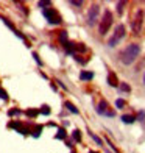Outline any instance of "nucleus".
Wrapping results in <instances>:
<instances>
[{"instance_id":"obj_6","label":"nucleus","mask_w":145,"mask_h":153,"mask_svg":"<svg viewBox=\"0 0 145 153\" xmlns=\"http://www.w3.org/2000/svg\"><path fill=\"white\" fill-rule=\"evenodd\" d=\"M98 13H100V6L98 5H92L91 10L87 13V24L89 25H94L97 20H98Z\"/></svg>"},{"instance_id":"obj_8","label":"nucleus","mask_w":145,"mask_h":153,"mask_svg":"<svg viewBox=\"0 0 145 153\" xmlns=\"http://www.w3.org/2000/svg\"><path fill=\"white\" fill-rule=\"evenodd\" d=\"M108 83L111 86H119V80H117V75L114 72H111V74L108 75Z\"/></svg>"},{"instance_id":"obj_20","label":"nucleus","mask_w":145,"mask_h":153,"mask_svg":"<svg viewBox=\"0 0 145 153\" xmlns=\"http://www.w3.org/2000/svg\"><path fill=\"white\" fill-rule=\"evenodd\" d=\"M42 114H50V108L48 106H42V111H41Z\"/></svg>"},{"instance_id":"obj_5","label":"nucleus","mask_w":145,"mask_h":153,"mask_svg":"<svg viewBox=\"0 0 145 153\" xmlns=\"http://www.w3.org/2000/svg\"><path fill=\"white\" fill-rule=\"evenodd\" d=\"M44 16H45V19H47L50 24H59V22H61V16H59V13L55 10V8L44 10Z\"/></svg>"},{"instance_id":"obj_23","label":"nucleus","mask_w":145,"mask_h":153,"mask_svg":"<svg viewBox=\"0 0 145 153\" xmlns=\"http://www.w3.org/2000/svg\"><path fill=\"white\" fill-rule=\"evenodd\" d=\"M72 5H75V6H81L83 2H72Z\"/></svg>"},{"instance_id":"obj_25","label":"nucleus","mask_w":145,"mask_h":153,"mask_svg":"<svg viewBox=\"0 0 145 153\" xmlns=\"http://www.w3.org/2000/svg\"><path fill=\"white\" fill-rule=\"evenodd\" d=\"M91 153H94V152H91Z\"/></svg>"},{"instance_id":"obj_12","label":"nucleus","mask_w":145,"mask_h":153,"mask_svg":"<svg viewBox=\"0 0 145 153\" xmlns=\"http://www.w3.org/2000/svg\"><path fill=\"white\" fill-rule=\"evenodd\" d=\"M120 91H123V92H129V91H131V88H129V85H127V83H122V85H120Z\"/></svg>"},{"instance_id":"obj_14","label":"nucleus","mask_w":145,"mask_h":153,"mask_svg":"<svg viewBox=\"0 0 145 153\" xmlns=\"http://www.w3.org/2000/svg\"><path fill=\"white\" fill-rule=\"evenodd\" d=\"M115 106H117V108H123V106H125V100L119 99V100L115 102Z\"/></svg>"},{"instance_id":"obj_9","label":"nucleus","mask_w":145,"mask_h":153,"mask_svg":"<svg viewBox=\"0 0 145 153\" xmlns=\"http://www.w3.org/2000/svg\"><path fill=\"white\" fill-rule=\"evenodd\" d=\"M80 78H81V80H92V78H94V74H92V72H81Z\"/></svg>"},{"instance_id":"obj_18","label":"nucleus","mask_w":145,"mask_h":153,"mask_svg":"<svg viewBox=\"0 0 145 153\" xmlns=\"http://www.w3.org/2000/svg\"><path fill=\"white\" fill-rule=\"evenodd\" d=\"M36 114H38V111H34V109H28V111H27V116H30V117L36 116Z\"/></svg>"},{"instance_id":"obj_19","label":"nucleus","mask_w":145,"mask_h":153,"mask_svg":"<svg viewBox=\"0 0 145 153\" xmlns=\"http://www.w3.org/2000/svg\"><path fill=\"white\" fill-rule=\"evenodd\" d=\"M0 99H3V100L8 99V95H6V92L3 91V89H0Z\"/></svg>"},{"instance_id":"obj_15","label":"nucleus","mask_w":145,"mask_h":153,"mask_svg":"<svg viewBox=\"0 0 145 153\" xmlns=\"http://www.w3.org/2000/svg\"><path fill=\"white\" fill-rule=\"evenodd\" d=\"M73 139H75V141H81V134H80V131H78V130H75V131H73Z\"/></svg>"},{"instance_id":"obj_22","label":"nucleus","mask_w":145,"mask_h":153,"mask_svg":"<svg viewBox=\"0 0 145 153\" xmlns=\"http://www.w3.org/2000/svg\"><path fill=\"white\" fill-rule=\"evenodd\" d=\"M39 134H41V128H38V130H34V133H33V136H36V137H38Z\"/></svg>"},{"instance_id":"obj_17","label":"nucleus","mask_w":145,"mask_h":153,"mask_svg":"<svg viewBox=\"0 0 145 153\" xmlns=\"http://www.w3.org/2000/svg\"><path fill=\"white\" fill-rule=\"evenodd\" d=\"M123 6H125V2H119V3H117V11L122 13L123 11Z\"/></svg>"},{"instance_id":"obj_10","label":"nucleus","mask_w":145,"mask_h":153,"mask_svg":"<svg viewBox=\"0 0 145 153\" xmlns=\"http://www.w3.org/2000/svg\"><path fill=\"white\" fill-rule=\"evenodd\" d=\"M122 120L125 122V123H133V122L136 120V117H134V116H129V114H127V116H122Z\"/></svg>"},{"instance_id":"obj_7","label":"nucleus","mask_w":145,"mask_h":153,"mask_svg":"<svg viewBox=\"0 0 145 153\" xmlns=\"http://www.w3.org/2000/svg\"><path fill=\"white\" fill-rule=\"evenodd\" d=\"M97 113L103 114V116H109V117H114V114H115L112 109H109L108 102H105V100H101V102L98 103V106H97Z\"/></svg>"},{"instance_id":"obj_21","label":"nucleus","mask_w":145,"mask_h":153,"mask_svg":"<svg viewBox=\"0 0 145 153\" xmlns=\"http://www.w3.org/2000/svg\"><path fill=\"white\" fill-rule=\"evenodd\" d=\"M91 136H92V137H94V141H95V142H97V144H103V142H101V139H100V137H97V136H95V134H91Z\"/></svg>"},{"instance_id":"obj_16","label":"nucleus","mask_w":145,"mask_h":153,"mask_svg":"<svg viewBox=\"0 0 145 153\" xmlns=\"http://www.w3.org/2000/svg\"><path fill=\"white\" fill-rule=\"evenodd\" d=\"M59 39H61V42H64V44H67V34H66V31H63V33H61V36H59Z\"/></svg>"},{"instance_id":"obj_11","label":"nucleus","mask_w":145,"mask_h":153,"mask_svg":"<svg viewBox=\"0 0 145 153\" xmlns=\"http://www.w3.org/2000/svg\"><path fill=\"white\" fill-rule=\"evenodd\" d=\"M66 108H69V111H70V113H73V114H78V109L75 108L70 102H66Z\"/></svg>"},{"instance_id":"obj_13","label":"nucleus","mask_w":145,"mask_h":153,"mask_svg":"<svg viewBox=\"0 0 145 153\" xmlns=\"http://www.w3.org/2000/svg\"><path fill=\"white\" fill-rule=\"evenodd\" d=\"M56 139H66V131L61 128L59 131H58V134H56Z\"/></svg>"},{"instance_id":"obj_3","label":"nucleus","mask_w":145,"mask_h":153,"mask_svg":"<svg viewBox=\"0 0 145 153\" xmlns=\"http://www.w3.org/2000/svg\"><path fill=\"white\" fill-rule=\"evenodd\" d=\"M111 25H112V14L111 11H105L103 19L100 20V34H106L108 30L111 28Z\"/></svg>"},{"instance_id":"obj_4","label":"nucleus","mask_w":145,"mask_h":153,"mask_svg":"<svg viewBox=\"0 0 145 153\" xmlns=\"http://www.w3.org/2000/svg\"><path fill=\"white\" fill-rule=\"evenodd\" d=\"M142 22H144V11H142V10H139V11H137L136 14H134L133 22H131V28H133V31H134L136 34H139V33H141Z\"/></svg>"},{"instance_id":"obj_24","label":"nucleus","mask_w":145,"mask_h":153,"mask_svg":"<svg viewBox=\"0 0 145 153\" xmlns=\"http://www.w3.org/2000/svg\"><path fill=\"white\" fill-rule=\"evenodd\" d=\"M144 85H145V75H144Z\"/></svg>"},{"instance_id":"obj_1","label":"nucleus","mask_w":145,"mask_h":153,"mask_svg":"<svg viewBox=\"0 0 145 153\" xmlns=\"http://www.w3.org/2000/svg\"><path fill=\"white\" fill-rule=\"evenodd\" d=\"M139 53H141V45L139 44H129L125 50L120 53V61L127 66L133 64L136 61V58L139 56Z\"/></svg>"},{"instance_id":"obj_2","label":"nucleus","mask_w":145,"mask_h":153,"mask_svg":"<svg viewBox=\"0 0 145 153\" xmlns=\"http://www.w3.org/2000/svg\"><path fill=\"white\" fill-rule=\"evenodd\" d=\"M123 36H125V25H117L114 34L111 36V39L108 41V45L109 47H115V44H119L120 39H123Z\"/></svg>"}]
</instances>
